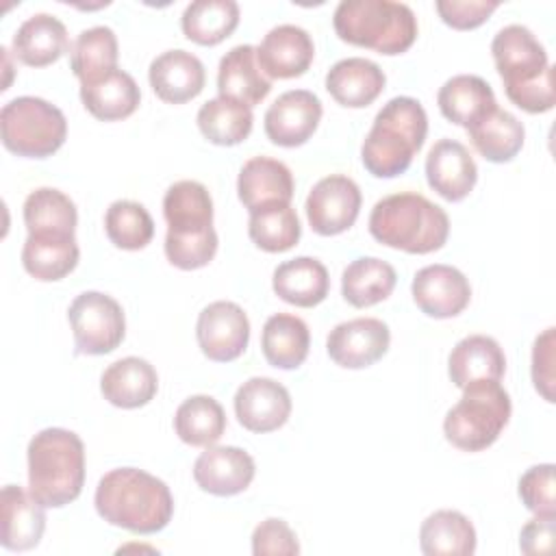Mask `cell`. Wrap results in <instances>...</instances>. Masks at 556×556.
Masks as SVG:
<instances>
[{
  "mask_svg": "<svg viewBox=\"0 0 556 556\" xmlns=\"http://www.w3.org/2000/svg\"><path fill=\"white\" fill-rule=\"evenodd\" d=\"M152 91L169 104H182L200 96L206 72L202 61L187 50H165L148 70Z\"/></svg>",
  "mask_w": 556,
  "mask_h": 556,
  "instance_id": "obj_21",
  "label": "cell"
},
{
  "mask_svg": "<svg viewBox=\"0 0 556 556\" xmlns=\"http://www.w3.org/2000/svg\"><path fill=\"white\" fill-rule=\"evenodd\" d=\"M235 415L250 432H271L287 424L291 415V395L274 378L254 376L235 393Z\"/></svg>",
  "mask_w": 556,
  "mask_h": 556,
  "instance_id": "obj_16",
  "label": "cell"
},
{
  "mask_svg": "<svg viewBox=\"0 0 556 556\" xmlns=\"http://www.w3.org/2000/svg\"><path fill=\"white\" fill-rule=\"evenodd\" d=\"M256 473L254 458L235 445H211L193 463L195 484L219 497L245 491Z\"/></svg>",
  "mask_w": 556,
  "mask_h": 556,
  "instance_id": "obj_17",
  "label": "cell"
},
{
  "mask_svg": "<svg viewBox=\"0 0 556 556\" xmlns=\"http://www.w3.org/2000/svg\"><path fill=\"white\" fill-rule=\"evenodd\" d=\"M80 100L96 119L117 122L137 111L141 91L135 78L117 67L91 83L80 85Z\"/></svg>",
  "mask_w": 556,
  "mask_h": 556,
  "instance_id": "obj_30",
  "label": "cell"
},
{
  "mask_svg": "<svg viewBox=\"0 0 556 556\" xmlns=\"http://www.w3.org/2000/svg\"><path fill=\"white\" fill-rule=\"evenodd\" d=\"M28 491L48 508L74 502L85 484V445L65 428H46L28 443Z\"/></svg>",
  "mask_w": 556,
  "mask_h": 556,
  "instance_id": "obj_6",
  "label": "cell"
},
{
  "mask_svg": "<svg viewBox=\"0 0 556 556\" xmlns=\"http://www.w3.org/2000/svg\"><path fill=\"white\" fill-rule=\"evenodd\" d=\"M341 41L378 54H402L417 39V17L404 2L393 0H343L332 15Z\"/></svg>",
  "mask_w": 556,
  "mask_h": 556,
  "instance_id": "obj_7",
  "label": "cell"
},
{
  "mask_svg": "<svg viewBox=\"0 0 556 556\" xmlns=\"http://www.w3.org/2000/svg\"><path fill=\"white\" fill-rule=\"evenodd\" d=\"M117 56L115 33L109 26H91L76 37L70 50V65L80 85H85L117 70Z\"/></svg>",
  "mask_w": 556,
  "mask_h": 556,
  "instance_id": "obj_40",
  "label": "cell"
},
{
  "mask_svg": "<svg viewBox=\"0 0 556 556\" xmlns=\"http://www.w3.org/2000/svg\"><path fill=\"white\" fill-rule=\"evenodd\" d=\"M419 547L426 556H471L476 528L458 510H434L419 528Z\"/></svg>",
  "mask_w": 556,
  "mask_h": 556,
  "instance_id": "obj_34",
  "label": "cell"
},
{
  "mask_svg": "<svg viewBox=\"0 0 556 556\" xmlns=\"http://www.w3.org/2000/svg\"><path fill=\"white\" fill-rule=\"evenodd\" d=\"M397 274L391 263L376 256H361L352 261L341 276V293L348 304L356 308L374 306L391 295Z\"/></svg>",
  "mask_w": 556,
  "mask_h": 556,
  "instance_id": "obj_35",
  "label": "cell"
},
{
  "mask_svg": "<svg viewBox=\"0 0 556 556\" xmlns=\"http://www.w3.org/2000/svg\"><path fill=\"white\" fill-rule=\"evenodd\" d=\"M361 189L343 174H330L313 185L306 198V219L321 237L341 235L354 226L361 213Z\"/></svg>",
  "mask_w": 556,
  "mask_h": 556,
  "instance_id": "obj_11",
  "label": "cell"
},
{
  "mask_svg": "<svg viewBox=\"0 0 556 556\" xmlns=\"http://www.w3.org/2000/svg\"><path fill=\"white\" fill-rule=\"evenodd\" d=\"M298 552H300L298 536L282 519L269 517L261 521L252 532L254 556H293Z\"/></svg>",
  "mask_w": 556,
  "mask_h": 556,
  "instance_id": "obj_44",
  "label": "cell"
},
{
  "mask_svg": "<svg viewBox=\"0 0 556 556\" xmlns=\"http://www.w3.org/2000/svg\"><path fill=\"white\" fill-rule=\"evenodd\" d=\"M237 195L250 213L269 204H291V169L282 161L269 156H254L245 161L239 172Z\"/></svg>",
  "mask_w": 556,
  "mask_h": 556,
  "instance_id": "obj_22",
  "label": "cell"
},
{
  "mask_svg": "<svg viewBox=\"0 0 556 556\" xmlns=\"http://www.w3.org/2000/svg\"><path fill=\"white\" fill-rule=\"evenodd\" d=\"M78 256L74 235H28L22 248L24 269L43 282L65 278L78 265Z\"/></svg>",
  "mask_w": 556,
  "mask_h": 556,
  "instance_id": "obj_31",
  "label": "cell"
},
{
  "mask_svg": "<svg viewBox=\"0 0 556 556\" xmlns=\"http://www.w3.org/2000/svg\"><path fill=\"white\" fill-rule=\"evenodd\" d=\"M263 356L271 367L295 369L300 367L311 348V332L304 319L291 313L271 315L261 332Z\"/></svg>",
  "mask_w": 556,
  "mask_h": 556,
  "instance_id": "obj_32",
  "label": "cell"
},
{
  "mask_svg": "<svg viewBox=\"0 0 556 556\" xmlns=\"http://www.w3.org/2000/svg\"><path fill=\"white\" fill-rule=\"evenodd\" d=\"M510 410V397L500 380H476L463 387L460 400L447 410L445 439L463 452H482L497 441Z\"/></svg>",
  "mask_w": 556,
  "mask_h": 556,
  "instance_id": "obj_8",
  "label": "cell"
},
{
  "mask_svg": "<svg viewBox=\"0 0 556 556\" xmlns=\"http://www.w3.org/2000/svg\"><path fill=\"white\" fill-rule=\"evenodd\" d=\"M217 91L224 98L254 106L271 91V80L263 74L256 61V48L241 43L230 48L217 67Z\"/></svg>",
  "mask_w": 556,
  "mask_h": 556,
  "instance_id": "obj_23",
  "label": "cell"
},
{
  "mask_svg": "<svg viewBox=\"0 0 556 556\" xmlns=\"http://www.w3.org/2000/svg\"><path fill=\"white\" fill-rule=\"evenodd\" d=\"M371 237L408 254L441 250L450 235L447 213L421 193L402 191L378 200L369 213Z\"/></svg>",
  "mask_w": 556,
  "mask_h": 556,
  "instance_id": "obj_5",
  "label": "cell"
},
{
  "mask_svg": "<svg viewBox=\"0 0 556 556\" xmlns=\"http://www.w3.org/2000/svg\"><path fill=\"white\" fill-rule=\"evenodd\" d=\"M321 113V100L313 91H285L265 111V135L276 146L298 148L313 137Z\"/></svg>",
  "mask_w": 556,
  "mask_h": 556,
  "instance_id": "obj_14",
  "label": "cell"
},
{
  "mask_svg": "<svg viewBox=\"0 0 556 556\" xmlns=\"http://www.w3.org/2000/svg\"><path fill=\"white\" fill-rule=\"evenodd\" d=\"M313 56L311 35L295 24L274 26L256 48V61L269 80L302 76L311 67Z\"/></svg>",
  "mask_w": 556,
  "mask_h": 556,
  "instance_id": "obj_18",
  "label": "cell"
},
{
  "mask_svg": "<svg viewBox=\"0 0 556 556\" xmlns=\"http://www.w3.org/2000/svg\"><path fill=\"white\" fill-rule=\"evenodd\" d=\"M554 534H556V517H539L530 519L519 534V547L528 556L549 554L554 552Z\"/></svg>",
  "mask_w": 556,
  "mask_h": 556,
  "instance_id": "obj_47",
  "label": "cell"
},
{
  "mask_svg": "<svg viewBox=\"0 0 556 556\" xmlns=\"http://www.w3.org/2000/svg\"><path fill=\"white\" fill-rule=\"evenodd\" d=\"M554 465H534L519 478V497L523 506L539 517H556Z\"/></svg>",
  "mask_w": 556,
  "mask_h": 556,
  "instance_id": "obj_43",
  "label": "cell"
},
{
  "mask_svg": "<svg viewBox=\"0 0 556 556\" xmlns=\"http://www.w3.org/2000/svg\"><path fill=\"white\" fill-rule=\"evenodd\" d=\"M271 287L287 304L311 308L326 300L330 291V276L321 261L313 256H295L274 269Z\"/></svg>",
  "mask_w": 556,
  "mask_h": 556,
  "instance_id": "obj_27",
  "label": "cell"
},
{
  "mask_svg": "<svg viewBox=\"0 0 556 556\" xmlns=\"http://www.w3.org/2000/svg\"><path fill=\"white\" fill-rule=\"evenodd\" d=\"M387 76L378 63L363 56L337 61L326 74L328 93L348 109L369 106L384 89Z\"/></svg>",
  "mask_w": 556,
  "mask_h": 556,
  "instance_id": "obj_26",
  "label": "cell"
},
{
  "mask_svg": "<svg viewBox=\"0 0 556 556\" xmlns=\"http://www.w3.org/2000/svg\"><path fill=\"white\" fill-rule=\"evenodd\" d=\"M495 70L513 104L526 113H545L556 104L554 67L543 43L521 24H508L491 41Z\"/></svg>",
  "mask_w": 556,
  "mask_h": 556,
  "instance_id": "obj_2",
  "label": "cell"
},
{
  "mask_svg": "<svg viewBox=\"0 0 556 556\" xmlns=\"http://www.w3.org/2000/svg\"><path fill=\"white\" fill-rule=\"evenodd\" d=\"M447 371L458 389L476 380H500L506 371V356L493 337L469 334L452 348Z\"/></svg>",
  "mask_w": 556,
  "mask_h": 556,
  "instance_id": "obj_28",
  "label": "cell"
},
{
  "mask_svg": "<svg viewBox=\"0 0 556 556\" xmlns=\"http://www.w3.org/2000/svg\"><path fill=\"white\" fill-rule=\"evenodd\" d=\"M13 54L24 65L46 67L56 63L70 48L65 24L50 13H35L13 35Z\"/></svg>",
  "mask_w": 556,
  "mask_h": 556,
  "instance_id": "obj_25",
  "label": "cell"
},
{
  "mask_svg": "<svg viewBox=\"0 0 556 556\" xmlns=\"http://www.w3.org/2000/svg\"><path fill=\"white\" fill-rule=\"evenodd\" d=\"M24 224L28 235H74L76 204L59 189L39 187L24 200Z\"/></svg>",
  "mask_w": 556,
  "mask_h": 556,
  "instance_id": "obj_38",
  "label": "cell"
},
{
  "mask_svg": "<svg viewBox=\"0 0 556 556\" xmlns=\"http://www.w3.org/2000/svg\"><path fill=\"white\" fill-rule=\"evenodd\" d=\"M67 319L78 354H109L126 334V319L119 302L100 291H85L76 295L70 304Z\"/></svg>",
  "mask_w": 556,
  "mask_h": 556,
  "instance_id": "obj_10",
  "label": "cell"
},
{
  "mask_svg": "<svg viewBox=\"0 0 556 556\" xmlns=\"http://www.w3.org/2000/svg\"><path fill=\"white\" fill-rule=\"evenodd\" d=\"M167 222L165 256L178 269H200L217 252V232L213 228V200L198 180L174 182L163 198Z\"/></svg>",
  "mask_w": 556,
  "mask_h": 556,
  "instance_id": "obj_3",
  "label": "cell"
},
{
  "mask_svg": "<svg viewBox=\"0 0 556 556\" xmlns=\"http://www.w3.org/2000/svg\"><path fill=\"white\" fill-rule=\"evenodd\" d=\"M248 235L265 252H287L298 245L302 226L291 204H269L250 213Z\"/></svg>",
  "mask_w": 556,
  "mask_h": 556,
  "instance_id": "obj_41",
  "label": "cell"
},
{
  "mask_svg": "<svg viewBox=\"0 0 556 556\" xmlns=\"http://www.w3.org/2000/svg\"><path fill=\"white\" fill-rule=\"evenodd\" d=\"M469 141L473 148L491 163H508L513 161L526 139L523 124L508 111L495 106L482 119L467 128Z\"/></svg>",
  "mask_w": 556,
  "mask_h": 556,
  "instance_id": "obj_33",
  "label": "cell"
},
{
  "mask_svg": "<svg viewBox=\"0 0 556 556\" xmlns=\"http://www.w3.org/2000/svg\"><path fill=\"white\" fill-rule=\"evenodd\" d=\"M439 111L465 130L497 106L491 85L473 74H458L443 83L437 93Z\"/></svg>",
  "mask_w": 556,
  "mask_h": 556,
  "instance_id": "obj_29",
  "label": "cell"
},
{
  "mask_svg": "<svg viewBox=\"0 0 556 556\" xmlns=\"http://www.w3.org/2000/svg\"><path fill=\"white\" fill-rule=\"evenodd\" d=\"M174 430L191 447H211L226 430V413L215 397L191 395L176 408Z\"/></svg>",
  "mask_w": 556,
  "mask_h": 556,
  "instance_id": "obj_37",
  "label": "cell"
},
{
  "mask_svg": "<svg viewBox=\"0 0 556 556\" xmlns=\"http://www.w3.org/2000/svg\"><path fill=\"white\" fill-rule=\"evenodd\" d=\"M100 391L104 400L117 408H139L156 395L159 376L146 358L126 356L104 369Z\"/></svg>",
  "mask_w": 556,
  "mask_h": 556,
  "instance_id": "obj_24",
  "label": "cell"
},
{
  "mask_svg": "<svg viewBox=\"0 0 556 556\" xmlns=\"http://www.w3.org/2000/svg\"><path fill=\"white\" fill-rule=\"evenodd\" d=\"M391 343L389 326L376 317H356L337 324L328 339V356L345 369H363L380 361Z\"/></svg>",
  "mask_w": 556,
  "mask_h": 556,
  "instance_id": "obj_13",
  "label": "cell"
},
{
  "mask_svg": "<svg viewBox=\"0 0 556 556\" xmlns=\"http://www.w3.org/2000/svg\"><path fill=\"white\" fill-rule=\"evenodd\" d=\"M182 33L200 46H217L239 26V4L235 0H195L180 17Z\"/></svg>",
  "mask_w": 556,
  "mask_h": 556,
  "instance_id": "obj_36",
  "label": "cell"
},
{
  "mask_svg": "<svg viewBox=\"0 0 556 556\" xmlns=\"http://www.w3.org/2000/svg\"><path fill=\"white\" fill-rule=\"evenodd\" d=\"M195 337L206 358L215 363H230L248 348L250 319L239 304L217 300L204 306L198 315Z\"/></svg>",
  "mask_w": 556,
  "mask_h": 556,
  "instance_id": "obj_12",
  "label": "cell"
},
{
  "mask_svg": "<svg viewBox=\"0 0 556 556\" xmlns=\"http://www.w3.org/2000/svg\"><path fill=\"white\" fill-rule=\"evenodd\" d=\"M0 137L4 148L17 156L46 159L65 143L67 119L48 100L20 96L0 111Z\"/></svg>",
  "mask_w": 556,
  "mask_h": 556,
  "instance_id": "obj_9",
  "label": "cell"
},
{
  "mask_svg": "<svg viewBox=\"0 0 556 556\" xmlns=\"http://www.w3.org/2000/svg\"><path fill=\"white\" fill-rule=\"evenodd\" d=\"M104 230L115 248L141 250L154 237V222L143 204L115 200L104 213Z\"/></svg>",
  "mask_w": 556,
  "mask_h": 556,
  "instance_id": "obj_42",
  "label": "cell"
},
{
  "mask_svg": "<svg viewBox=\"0 0 556 556\" xmlns=\"http://www.w3.org/2000/svg\"><path fill=\"white\" fill-rule=\"evenodd\" d=\"M46 506L30 491L17 484H4L0 493V543L11 552H26L39 545L46 530Z\"/></svg>",
  "mask_w": 556,
  "mask_h": 556,
  "instance_id": "obj_20",
  "label": "cell"
},
{
  "mask_svg": "<svg viewBox=\"0 0 556 556\" xmlns=\"http://www.w3.org/2000/svg\"><path fill=\"white\" fill-rule=\"evenodd\" d=\"M532 382L534 389L547 400L554 402V328H547L536 337L532 348Z\"/></svg>",
  "mask_w": 556,
  "mask_h": 556,
  "instance_id": "obj_46",
  "label": "cell"
},
{
  "mask_svg": "<svg viewBox=\"0 0 556 556\" xmlns=\"http://www.w3.org/2000/svg\"><path fill=\"white\" fill-rule=\"evenodd\" d=\"M439 17L456 28V30H471L478 28L489 20V15L500 7L495 0H439L437 4Z\"/></svg>",
  "mask_w": 556,
  "mask_h": 556,
  "instance_id": "obj_45",
  "label": "cell"
},
{
  "mask_svg": "<svg viewBox=\"0 0 556 556\" xmlns=\"http://www.w3.org/2000/svg\"><path fill=\"white\" fill-rule=\"evenodd\" d=\"M428 135V115L419 100L410 96L391 98L374 117L361 159L376 178H395L404 174L413 156L421 150Z\"/></svg>",
  "mask_w": 556,
  "mask_h": 556,
  "instance_id": "obj_4",
  "label": "cell"
},
{
  "mask_svg": "<svg viewBox=\"0 0 556 556\" xmlns=\"http://www.w3.org/2000/svg\"><path fill=\"white\" fill-rule=\"evenodd\" d=\"M93 504L106 523L135 534L161 532L174 515L169 486L137 467H117L104 473L96 486Z\"/></svg>",
  "mask_w": 556,
  "mask_h": 556,
  "instance_id": "obj_1",
  "label": "cell"
},
{
  "mask_svg": "<svg viewBox=\"0 0 556 556\" xmlns=\"http://www.w3.org/2000/svg\"><path fill=\"white\" fill-rule=\"evenodd\" d=\"M252 109L224 96L204 102L198 111V128L215 146H237L245 141L252 132Z\"/></svg>",
  "mask_w": 556,
  "mask_h": 556,
  "instance_id": "obj_39",
  "label": "cell"
},
{
  "mask_svg": "<svg viewBox=\"0 0 556 556\" xmlns=\"http://www.w3.org/2000/svg\"><path fill=\"white\" fill-rule=\"evenodd\" d=\"M428 185L447 202L465 200L478 180L469 150L456 139H439L426 156Z\"/></svg>",
  "mask_w": 556,
  "mask_h": 556,
  "instance_id": "obj_19",
  "label": "cell"
},
{
  "mask_svg": "<svg viewBox=\"0 0 556 556\" xmlns=\"http://www.w3.org/2000/svg\"><path fill=\"white\" fill-rule=\"evenodd\" d=\"M413 300L421 313L434 319H447L463 313L471 300L467 276L443 263L421 267L410 285Z\"/></svg>",
  "mask_w": 556,
  "mask_h": 556,
  "instance_id": "obj_15",
  "label": "cell"
}]
</instances>
